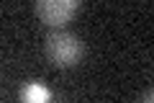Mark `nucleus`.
<instances>
[{"instance_id": "nucleus-1", "label": "nucleus", "mask_w": 154, "mask_h": 103, "mask_svg": "<svg viewBox=\"0 0 154 103\" xmlns=\"http://www.w3.org/2000/svg\"><path fill=\"white\" fill-rule=\"evenodd\" d=\"M85 47L82 41L69 31H54L46 36V57L54 67H62V70H69L77 62L82 60Z\"/></svg>"}, {"instance_id": "nucleus-2", "label": "nucleus", "mask_w": 154, "mask_h": 103, "mask_svg": "<svg viewBox=\"0 0 154 103\" xmlns=\"http://www.w3.org/2000/svg\"><path fill=\"white\" fill-rule=\"evenodd\" d=\"M82 0H36V16L46 26L62 28L64 23L72 21Z\"/></svg>"}, {"instance_id": "nucleus-3", "label": "nucleus", "mask_w": 154, "mask_h": 103, "mask_svg": "<svg viewBox=\"0 0 154 103\" xmlns=\"http://www.w3.org/2000/svg\"><path fill=\"white\" fill-rule=\"evenodd\" d=\"M49 98H51V90L44 88L41 82H28L21 90V101L23 103H46Z\"/></svg>"}]
</instances>
